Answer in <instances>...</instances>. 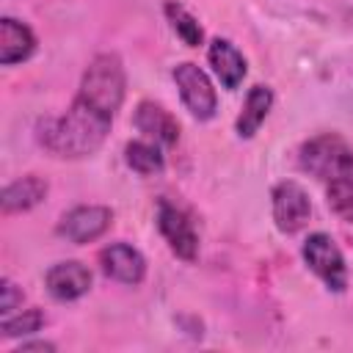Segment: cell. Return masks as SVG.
Listing matches in <instances>:
<instances>
[{
	"mask_svg": "<svg viewBox=\"0 0 353 353\" xmlns=\"http://www.w3.org/2000/svg\"><path fill=\"white\" fill-rule=\"evenodd\" d=\"M110 124H113V116H108L74 97L72 108L63 116L50 119L39 127V143L50 154L63 157V160L91 157L105 143Z\"/></svg>",
	"mask_w": 353,
	"mask_h": 353,
	"instance_id": "1",
	"label": "cell"
},
{
	"mask_svg": "<svg viewBox=\"0 0 353 353\" xmlns=\"http://www.w3.org/2000/svg\"><path fill=\"white\" fill-rule=\"evenodd\" d=\"M124 88H127V77L121 58L116 52H99L83 72L77 99L88 102L91 108L108 116H116V110L124 102Z\"/></svg>",
	"mask_w": 353,
	"mask_h": 353,
	"instance_id": "2",
	"label": "cell"
},
{
	"mask_svg": "<svg viewBox=\"0 0 353 353\" xmlns=\"http://www.w3.org/2000/svg\"><path fill=\"white\" fill-rule=\"evenodd\" d=\"M298 165L320 182L353 179V146L336 132L314 135L298 149Z\"/></svg>",
	"mask_w": 353,
	"mask_h": 353,
	"instance_id": "3",
	"label": "cell"
},
{
	"mask_svg": "<svg viewBox=\"0 0 353 353\" xmlns=\"http://www.w3.org/2000/svg\"><path fill=\"white\" fill-rule=\"evenodd\" d=\"M303 262L309 265V270L334 292H345L347 287V265L345 256L339 251V245L334 243L331 234L325 232H314L303 240Z\"/></svg>",
	"mask_w": 353,
	"mask_h": 353,
	"instance_id": "4",
	"label": "cell"
},
{
	"mask_svg": "<svg viewBox=\"0 0 353 353\" xmlns=\"http://www.w3.org/2000/svg\"><path fill=\"white\" fill-rule=\"evenodd\" d=\"M174 83L179 88V97L185 102V108L190 110L193 119L199 121H207L215 116V108H218V97H215V88L210 83V77L204 74V69H199L193 61H182L174 66Z\"/></svg>",
	"mask_w": 353,
	"mask_h": 353,
	"instance_id": "5",
	"label": "cell"
},
{
	"mask_svg": "<svg viewBox=\"0 0 353 353\" xmlns=\"http://www.w3.org/2000/svg\"><path fill=\"white\" fill-rule=\"evenodd\" d=\"M157 229H160L163 240L168 243V248L179 259L193 262L199 256V232H196L190 215L179 204H174L168 199L157 201Z\"/></svg>",
	"mask_w": 353,
	"mask_h": 353,
	"instance_id": "6",
	"label": "cell"
},
{
	"mask_svg": "<svg viewBox=\"0 0 353 353\" xmlns=\"http://www.w3.org/2000/svg\"><path fill=\"white\" fill-rule=\"evenodd\" d=\"M270 207H273V221H276V229L284 232V234H295L301 232L309 218H312V201H309V193L292 182V179H284L273 188L270 193Z\"/></svg>",
	"mask_w": 353,
	"mask_h": 353,
	"instance_id": "7",
	"label": "cell"
},
{
	"mask_svg": "<svg viewBox=\"0 0 353 353\" xmlns=\"http://www.w3.org/2000/svg\"><path fill=\"white\" fill-rule=\"evenodd\" d=\"M113 223V210L102 204H83L72 207L69 212L61 215L58 221V234L66 237L69 243H94L102 237Z\"/></svg>",
	"mask_w": 353,
	"mask_h": 353,
	"instance_id": "8",
	"label": "cell"
},
{
	"mask_svg": "<svg viewBox=\"0 0 353 353\" xmlns=\"http://www.w3.org/2000/svg\"><path fill=\"white\" fill-rule=\"evenodd\" d=\"M99 268L108 279L119 281V284H141L146 276V259L138 248H132L130 243H110L99 251Z\"/></svg>",
	"mask_w": 353,
	"mask_h": 353,
	"instance_id": "9",
	"label": "cell"
},
{
	"mask_svg": "<svg viewBox=\"0 0 353 353\" xmlns=\"http://www.w3.org/2000/svg\"><path fill=\"white\" fill-rule=\"evenodd\" d=\"M44 281L55 301H77L91 290V270L77 259H66L52 265Z\"/></svg>",
	"mask_w": 353,
	"mask_h": 353,
	"instance_id": "10",
	"label": "cell"
},
{
	"mask_svg": "<svg viewBox=\"0 0 353 353\" xmlns=\"http://www.w3.org/2000/svg\"><path fill=\"white\" fill-rule=\"evenodd\" d=\"M138 132H143L149 141H154L157 146H174L179 141V124L176 119L160 105V102H149L143 99L138 108H135V116H132Z\"/></svg>",
	"mask_w": 353,
	"mask_h": 353,
	"instance_id": "11",
	"label": "cell"
},
{
	"mask_svg": "<svg viewBox=\"0 0 353 353\" xmlns=\"http://www.w3.org/2000/svg\"><path fill=\"white\" fill-rule=\"evenodd\" d=\"M36 52V33L14 19V17H3L0 19V63L3 66H14L19 61H28Z\"/></svg>",
	"mask_w": 353,
	"mask_h": 353,
	"instance_id": "12",
	"label": "cell"
},
{
	"mask_svg": "<svg viewBox=\"0 0 353 353\" xmlns=\"http://www.w3.org/2000/svg\"><path fill=\"white\" fill-rule=\"evenodd\" d=\"M207 58H210V66H212V72H215V77L221 80L223 88L234 91L243 83V77H245V58H243V52L232 41L212 39L210 47H207Z\"/></svg>",
	"mask_w": 353,
	"mask_h": 353,
	"instance_id": "13",
	"label": "cell"
},
{
	"mask_svg": "<svg viewBox=\"0 0 353 353\" xmlns=\"http://www.w3.org/2000/svg\"><path fill=\"white\" fill-rule=\"evenodd\" d=\"M44 196H47V182L41 176H36V174L19 176V179H14L3 188V212L6 215L28 212L36 204H41Z\"/></svg>",
	"mask_w": 353,
	"mask_h": 353,
	"instance_id": "14",
	"label": "cell"
},
{
	"mask_svg": "<svg viewBox=\"0 0 353 353\" xmlns=\"http://www.w3.org/2000/svg\"><path fill=\"white\" fill-rule=\"evenodd\" d=\"M270 108H273V88H270V85H262V83H259V85L248 88L245 102H243V110H240L237 124H234V127H237V135H240V138L256 135L259 127L265 124Z\"/></svg>",
	"mask_w": 353,
	"mask_h": 353,
	"instance_id": "15",
	"label": "cell"
},
{
	"mask_svg": "<svg viewBox=\"0 0 353 353\" xmlns=\"http://www.w3.org/2000/svg\"><path fill=\"white\" fill-rule=\"evenodd\" d=\"M124 160L127 165L141 174V176H152V174H160L165 160H163V152L154 141H130L124 146Z\"/></svg>",
	"mask_w": 353,
	"mask_h": 353,
	"instance_id": "16",
	"label": "cell"
},
{
	"mask_svg": "<svg viewBox=\"0 0 353 353\" xmlns=\"http://www.w3.org/2000/svg\"><path fill=\"white\" fill-rule=\"evenodd\" d=\"M165 17H168V22H171L174 33H176L188 47H199V44L204 41V30H201L199 19H196V17H193L182 3L168 0V3H165Z\"/></svg>",
	"mask_w": 353,
	"mask_h": 353,
	"instance_id": "17",
	"label": "cell"
},
{
	"mask_svg": "<svg viewBox=\"0 0 353 353\" xmlns=\"http://www.w3.org/2000/svg\"><path fill=\"white\" fill-rule=\"evenodd\" d=\"M44 325V312L41 309H22L19 314H6L0 323V331L6 339L17 336H30Z\"/></svg>",
	"mask_w": 353,
	"mask_h": 353,
	"instance_id": "18",
	"label": "cell"
},
{
	"mask_svg": "<svg viewBox=\"0 0 353 353\" xmlns=\"http://www.w3.org/2000/svg\"><path fill=\"white\" fill-rule=\"evenodd\" d=\"M328 207L347 223H353V179L328 182Z\"/></svg>",
	"mask_w": 353,
	"mask_h": 353,
	"instance_id": "19",
	"label": "cell"
},
{
	"mask_svg": "<svg viewBox=\"0 0 353 353\" xmlns=\"http://www.w3.org/2000/svg\"><path fill=\"white\" fill-rule=\"evenodd\" d=\"M0 292H3V298H0V314L6 317V314H11L22 303V290H17V284L11 279H3Z\"/></svg>",
	"mask_w": 353,
	"mask_h": 353,
	"instance_id": "20",
	"label": "cell"
},
{
	"mask_svg": "<svg viewBox=\"0 0 353 353\" xmlns=\"http://www.w3.org/2000/svg\"><path fill=\"white\" fill-rule=\"evenodd\" d=\"M33 350H41V353H52L55 345L52 342H22L14 353H33Z\"/></svg>",
	"mask_w": 353,
	"mask_h": 353,
	"instance_id": "21",
	"label": "cell"
}]
</instances>
